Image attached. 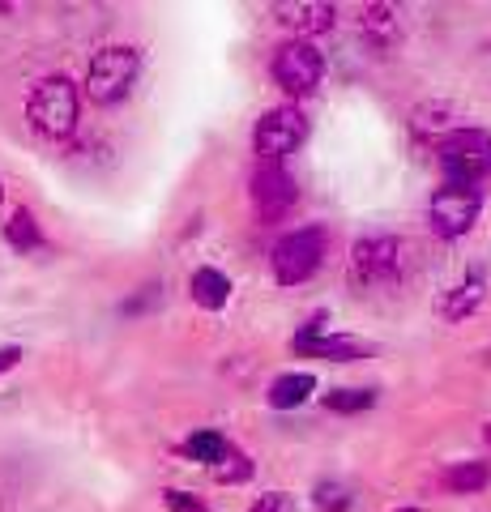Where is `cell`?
Here are the masks:
<instances>
[{
  "label": "cell",
  "instance_id": "cell-5",
  "mask_svg": "<svg viewBox=\"0 0 491 512\" xmlns=\"http://www.w3.org/2000/svg\"><path fill=\"white\" fill-rule=\"evenodd\" d=\"M406 269V244L393 235H363L351 248V282L355 286H389Z\"/></svg>",
  "mask_w": 491,
  "mask_h": 512
},
{
  "label": "cell",
  "instance_id": "cell-19",
  "mask_svg": "<svg viewBox=\"0 0 491 512\" xmlns=\"http://www.w3.org/2000/svg\"><path fill=\"white\" fill-rule=\"evenodd\" d=\"M227 448H231V444L218 436V431H193V436L184 440V453L193 457V461H205V466H218Z\"/></svg>",
  "mask_w": 491,
  "mask_h": 512
},
{
  "label": "cell",
  "instance_id": "cell-3",
  "mask_svg": "<svg viewBox=\"0 0 491 512\" xmlns=\"http://www.w3.org/2000/svg\"><path fill=\"white\" fill-rule=\"evenodd\" d=\"M436 163L449 184L474 188L483 175H491V133L487 128H457L436 146Z\"/></svg>",
  "mask_w": 491,
  "mask_h": 512
},
{
  "label": "cell",
  "instance_id": "cell-23",
  "mask_svg": "<svg viewBox=\"0 0 491 512\" xmlns=\"http://www.w3.org/2000/svg\"><path fill=\"white\" fill-rule=\"evenodd\" d=\"M163 504H167L171 512H205V504L197 500V495L176 491V487H167V491H163Z\"/></svg>",
  "mask_w": 491,
  "mask_h": 512
},
{
  "label": "cell",
  "instance_id": "cell-22",
  "mask_svg": "<svg viewBox=\"0 0 491 512\" xmlns=\"http://www.w3.org/2000/svg\"><path fill=\"white\" fill-rule=\"evenodd\" d=\"M218 478H227V483H240V478H248V461L235 453V448H227L223 461H218Z\"/></svg>",
  "mask_w": 491,
  "mask_h": 512
},
{
  "label": "cell",
  "instance_id": "cell-24",
  "mask_svg": "<svg viewBox=\"0 0 491 512\" xmlns=\"http://www.w3.org/2000/svg\"><path fill=\"white\" fill-rule=\"evenodd\" d=\"M248 512H295V500H291V495H282V491H269Z\"/></svg>",
  "mask_w": 491,
  "mask_h": 512
},
{
  "label": "cell",
  "instance_id": "cell-1",
  "mask_svg": "<svg viewBox=\"0 0 491 512\" xmlns=\"http://www.w3.org/2000/svg\"><path fill=\"white\" fill-rule=\"evenodd\" d=\"M77 116H82V94H77V86L69 77L56 73V77L35 82V90H30V99H26V120L43 141L73 137Z\"/></svg>",
  "mask_w": 491,
  "mask_h": 512
},
{
  "label": "cell",
  "instance_id": "cell-6",
  "mask_svg": "<svg viewBox=\"0 0 491 512\" xmlns=\"http://www.w3.org/2000/svg\"><path fill=\"white\" fill-rule=\"evenodd\" d=\"M308 137V120L299 107H274L265 111V116L257 120V128H252V150H257L261 163H282L287 154H295L299 146H304Z\"/></svg>",
  "mask_w": 491,
  "mask_h": 512
},
{
  "label": "cell",
  "instance_id": "cell-15",
  "mask_svg": "<svg viewBox=\"0 0 491 512\" xmlns=\"http://www.w3.org/2000/svg\"><path fill=\"white\" fill-rule=\"evenodd\" d=\"M5 244L13 248V252H39L43 248V231H39V222H35V214L26 210V205H18L9 218H5Z\"/></svg>",
  "mask_w": 491,
  "mask_h": 512
},
{
  "label": "cell",
  "instance_id": "cell-21",
  "mask_svg": "<svg viewBox=\"0 0 491 512\" xmlns=\"http://www.w3.org/2000/svg\"><path fill=\"white\" fill-rule=\"evenodd\" d=\"M316 508L321 512H346L351 508V491H346L342 483H321L316 487Z\"/></svg>",
  "mask_w": 491,
  "mask_h": 512
},
{
  "label": "cell",
  "instance_id": "cell-9",
  "mask_svg": "<svg viewBox=\"0 0 491 512\" xmlns=\"http://www.w3.org/2000/svg\"><path fill=\"white\" fill-rule=\"evenodd\" d=\"M295 197H299V188L282 163H261L252 171V210H257L261 222H282L291 214Z\"/></svg>",
  "mask_w": 491,
  "mask_h": 512
},
{
  "label": "cell",
  "instance_id": "cell-18",
  "mask_svg": "<svg viewBox=\"0 0 491 512\" xmlns=\"http://www.w3.org/2000/svg\"><path fill=\"white\" fill-rule=\"evenodd\" d=\"M487 483H491V470L483 466V461H462V466L445 470V487H449V491L470 495V491H483Z\"/></svg>",
  "mask_w": 491,
  "mask_h": 512
},
{
  "label": "cell",
  "instance_id": "cell-16",
  "mask_svg": "<svg viewBox=\"0 0 491 512\" xmlns=\"http://www.w3.org/2000/svg\"><path fill=\"white\" fill-rule=\"evenodd\" d=\"M316 389V376L312 372H291V376H278L274 384H269V406L274 410H291L299 402H308Z\"/></svg>",
  "mask_w": 491,
  "mask_h": 512
},
{
  "label": "cell",
  "instance_id": "cell-14",
  "mask_svg": "<svg viewBox=\"0 0 491 512\" xmlns=\"http://www.w3.org/2000/svg\"><path fill=\"white\" fill-rule=\"evenodd\" d=\"M188 291H193V303H201L205 312H218L231 299V282H227V274H218V269L205 265L188 278Z\"/></svg>",
  "mask_w": 491,
  "mask_h": 512
},
{
  "label": "cell",
  "instance_id": "cell-2",
  "mask_svg": "<svg viewBox=\"0 0 491 512\" xmlns=\"http://www.w3.org/2000/svg\"><path fill=\"white\" fill-rule=\"evenodd\" d=\"M137 73H141L137 47H129V43L99 47V52L90 56V69H86V94H90V103L116 107L120 99H129Z\"/></svg>",
  "mask_w": 491,
  "mask_h": 512
},
{
  "label": "cell",
  "instance_id": "cell-8",
  "mask_svg": "<svg viewBox=\"0 0 491 512\" xmlns=\"http://www.w3.org/2000/svg\"><path fill=\"white\" fill-rule=\"evenodd\" d=\"M479 210H483V197L479 188H466V184H445L427 205V222L440 239H457L466 235L474 222H479Z\"/></svg>",
  "mask_w": 491,
  "mask_h": 512
},
{
  "label": "cell",
  "instance_id": "cell-20",
  "mask_svg": "<svg viewBox=\"0 0 491 512\" xmlns=\"http://www.w3.org/2000/svg\"><path fill=\"white\" fill-rule=\"evenodd\" d=\"M372 402H376L372 389H334V393H325V410H338V414L368 410Z\"/></svg>",
  "mask_w": 491,
  "mask_h": 512
},
{
  "label": "cell",
  "instance_id": "cell-13",
  "mask_svg": "<svg viewBox=\"0 0 491 512\" xmlns=\"http://www.w3.org/2000/svg\"><path fill=\"white\" fill-rule=\"evenodd\" d=\"M295 350H308V355H321V359H359V355H368V342H359V338H338V333H329V338H316V333H299Z\"/></svg>",
  "mask_w": 491,
  "mask_h": 512
},
{
  "label": "cell",
  "instance_id": "cell-26",
  "mask_svg": "<svg viewBox=\"0 0 491 512\" xmlns=\"http://www.w3.org/2000/svg\"><path fill=\"white\" fill-rule=\"evenodd\" d=\"M483 440H487V444H491V423H487V431H483Z\"/></svg>",
  "mask_w": 491,
  "mask_h": 512
},
{
  "label": "cell",
  "instance_id": "cell-4",
  "mask_svg": "<svg viewBox=\"0 0 491 512\" xmlns=\"http://www.w3.org/2000/svg\"><path fill=\"white\" fill-rule=\"evenodd\" d=\"M325 244H329V235L325 227H299L291 235H282L274 252H269V265H274V278L282 286H299V282H308L316 269H321L325 261Z\"/></svg>",
  "mask_w": 491,
  "mask_h": 512
},
{
  "label": "cell",
  "instance_id": "cell-7",
  "mask_svg": "<svg viewBox=\"0 0 491 512\" xmlns=\"http://www.w3.org/2000/svg\"><path fill=\"white\" fill-rule=\"evenodd\" d=\"M274 82L287 90V94H312L321 86V73H325V56L321 47L308 43V39H291L274 52V64H269Z\"/></svg>",
  "mask_w": 491,
  "mask_h": 512
},
{
  "label": "cell",
  "instance_id": "cell-11",
  "mask_svg": "<svg viewBox=\"0 0 491 512\" xmlns=\"http://www.w3.org/2000/svg\"><path fill=\"white\" fill-rule=\"evenodd\" d=\"M359 35L368 39L376 52H389V47L402 43V9L393 5H368L359 13Z\"/></svg>",
  "mask_w": 491,
  "mask_h": 512
},
{
  "label": "cell",
  "instance_id": "cell-10",
  "mask_svg": "<svg viewBox=\"0 0 491 512\" xmlns=\"http://www.w3.org/2000/svg\"><path fill=\"white\" fill-rule=\"evenodd\" d=\"M410 128H415L419 141H436V146H440V141L453 137L457 128H466V124H462V116H457L453 103L432 99V103H419V107H415V116H410Z\"/></svg>",
  "mask_w": 491,
  "mask_h": 512
},
{
  "label": "cell",
  "instance_id": "cell-12",
  "mask_svg": "<svg viewBox=\"0 0 491 512\" xmlns=\"http://www.w3.org/2000/svg\"><path fill=\"white\" fill-rule=\"evenodd\" d=\"M278 22L291 26L295 35H325L338 22L334 5H321V0H304V5H278Z\"/></svg>",
  "mask_w": 491,
  "mask_h": 512
},
{
  "label": "cell",
  "instance_id": "cell-27",
  "mask_svg": "<svg viewBox=\"0 0 491 512\" xmlns=\"http://www.w3.org/2000/svg\"><path fill=\"white\" fill-rule=\"evenodd\" d=\"M0 201H5V184H0Z\"/></svg>",
  "mask_w": 491,
  "mask_h": 512
},
{
  "label": "cell",
  "instance_id": "cell-17",
  "mask_svg": "<svg viewBox=\"0 0 491 512\" xmlns=\"http://www.w3.org/2000/svg\"><path fill=\"white\" fill-rule=\"evenodd\" d=\"M483 295H487V282H483L479 274L466 278V282H457L453 295L445 299V320H466V316L483 303Z\"/></svg>",
  "mask_w": 491,
  "mask_h": 512
},
{
  "label": "cell",
  "instance_id": "cell-25",
  "mask_svg": "<svg viewBox=\"0 0 491 512\" xmlns=\"http://www.w3.org/2000/svg\"><path fill=\"white\" fill-rule=\"evenodd\" d=\"M22 363V346H0V372H13Z\"/></svg>",
  "mask_w": 491,
  "mask_h": 512
}]
</instances>
